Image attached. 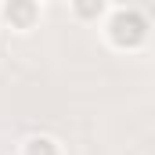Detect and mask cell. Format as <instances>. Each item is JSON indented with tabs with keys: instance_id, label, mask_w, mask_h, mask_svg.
Here are the masks:
<instances>
[{
	"instance_id": "1",
	"label": "cell",
	"mask_w": 155,
	"mask_h": 155,
	"mask_svg": "<svg viewBox=\"0 0 155 155\" xmlns=\"http://www.w3.org/2000/svg\"><path fill=\"white\" fill-rule=\"evenodd\" d=\"M105 36L116 51H137L148 40V18L137 7H112L105 22Z\"/></svg>"
},
{
	"instance_id": "2",
	"label": "cell",
	"mask_w": 155,
	"mask_h": 155,
	"mask_svg": "<svg viewBox=\"0 0 155 155\" xmlns=\"http://www.w3.org/2000/svg\"><path fill=\"white\" fill-rule=\"evenodd\" d=\"M0 18H4V25H11L18 33H29L40 22V4H33V0H4Z\"/></svg>"
},
{
	"instance_id": "3",
	"label": "cell",
	"mask_w": 155,
	"mask_h": 155,
	"mask_svg": "<svg viewBox=\"0 0 155 155\" xmlns=\"http://www.w3.org/2000/svg\"><path fill=\"white\" fill-rule=\"evenodd\" d=\"M22 155H61V144L51 134H33V137H25Z\"/></svg>"
},
{
	"instance_id": "4",
	"label": "cell",
	"mask_w": 155,
	"mask_h": 155,
	"mask_svg": "<svg viewBox=\"0 0 155 155\" xmlns=\"http://www.w3.org/2000/svg\"><path fill=\"white\" fill-rule=\"evenodd\" d=\"M112 7L105 4V0H76L72 4V15L83 18V22H94V18H101V15H108Z\"/></svg>"
}]
</instances>
